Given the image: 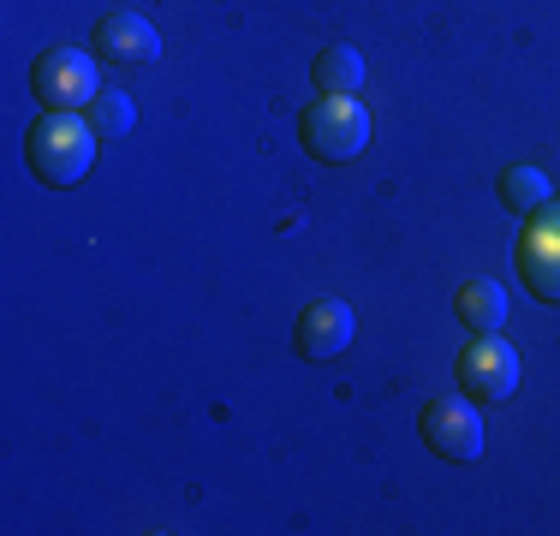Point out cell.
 Listing matches in <instances>:
<instances>
[{
	"mask_svg": "<svg viewBox=\"0 0 560 536\" xmlns=\"http://www.w3.org/2000/svg\"><path fill=\"white\" fill-rule=\"evenodd\" d=\"M358 322L346 311V299H311L299 316V328H292V346H299V358H311V364H328V358H340L346 346H352Z\"/></svg>",
	"mask_w": 560,
	"mask_h": 536,
	"instance_id": "cell-7",
	"label": "cell"
},
{
	"mask_svg": "<svg viewBox=\"0 0 560 536\" xmlns=\"http://www.w3.org/2000/svg\"><path fill=\"white\" fill-rule=\"evenodd\" d=\"M453 316L465 322V334H501L506 328V287H495V280H465L453 292Z\"/></svg>",
	"mask_w": 560,
	"mask_h": 536,
	"instance_id": "cell-9",
	"label": "cell"
},
{
	"mask_svg": "<svg viewBox=\"0 0 560 536\" xmlns=\"http://www.w3.org/2000/svg\"><path fill=\"white\" fill-rule=\"evenodd\" d=\"M501 203L513 209V214H537V209H549V203H555L549 173H542V167H506V173H501Z\"/></svg>",
	"mask_w": 560,
	"mask_h": 536,
	"instance_id": "cell-11",
	"label": "cell"
},
{
	"mask_svg": "<svg viewBox=\"0 0 560 536\" xmlns=\"http://www.w3.org/2000/svg\"><path fill=\"white\" fill-rule=\"evenodd\" d=\"M299 138L316 161H358L370 150V114L358 96H316L299 119Z\"/></svg>",
	"mask_w": 560,
	"mask_h": 536,
	"instance_id": "cell-2",
	"label": "cell"
},
{
	"mask_svg": "<svg viewBox=\"0 0 560 536\" xmlns=\"http://www.w3.org/2000/svg\"><path fill=\"white\" fill-rule=\"evenodd\" d=\"M453 370H459V394L477 399V406H501V399H513V387H518V352L501 340V334H477Z\"/></svg>",
	"mask_w": 560,
	"mask_h": 536,
	"instance_id": "cell-6",
	"label": "cell"
},
{
	"mask_svg": "<svg viewBox=\"0 0 560 536\" xmlns=\"http://www.w3.org/2000/svg\"><path fill=\"white\" fill-rule=\"evenodd\" d=\"M418 435L430 453H442L447 465H471L483 453V418H477V399L465 394H435L418 411Z\"/></svg>",
	"mask_w": 560,
	"mask_h": 536,
	"instance_id": "cell-3",
	"label": "cell"
},
{
	"mask_svg": "<svg viewBox=\"0 0 560 536\" xmlns=\"http://www.w3.org/2000/svg\"><path fill=\"white\" fill-rule=\"evenodd\" d=\"M311 84H316V96H358L364 90V54L346 48V43L323 48L311 66Z\"/></svg>",
	"mask_w": 560,
	"mask_h": 536,
	"instance_id": "cell-10",
	"label": "cell"
},
{
	"mask_svg": "<svg viewBox=\"0 0 560 536\" xmlns=\"http://www.w3.org/2000/svg\"><path fill=\"white\" fill-rule=\"evenodd\" d=\"M513 268L542 304H560V203L537 209L513 238Z\"/></svg>",
	"mask_w": 560,
	"mask_h": 536,
	"instance_id": "cell-5",
	"label": "cell"
},
{
	"mask_svg": "<svg viewBox=\"0 0 560 536\" xmlns=\"http://www.w3.org/2000/svg\"><path fill=\"white\" fill-rule=\"evenodd\" d=\"M96 126L78 114H43L24 138V161L43 185H78L90 167H96Z\"/></svg>",
	"mask_w": 560,
	"mask_h": 536,
	"instance_id": "cell-1",
	"label": "cell"
},
{
	"mask_svg": "<svg viewBox=\"0 0 560 536\" xmlns=\"http://www.w3.org/2000/svg\"><path fill=\"white\" fill-rule=\"evenodd\" d=\"M84 119L96 126V138L108 143V138H126V131L138 126V107H131V96H126V90H102V96L84 107Z\"/></svg>",
	"mask_w": 560,
	"mask_h": 536,
	"instance_id": "cell-12",
	"label": "cell"
},
{
	"mask_svg": "<svg viewBox=\"0 0 560 536\" xmlns=\"http://www.w3.org/2000/svg\"><path fill=\"white\" fill-rule=\"evenodd\" d=\"M90 48L102 54V60H119V66H155L162 60V36H155V24L143 19V12L119 7L108 19L96 24V36H90Z\"/></svg>",
	"mask_w": 560,
	"mask_h": 536,
	"instance_id": "cell-8",
	"label": "cell"
},
{
	"mask_svg": "<svg viewBox=\"0 0 560 536\" xmlns=\"http://www.w3.org/2000/svg\"><path fill=\"white\" fill-rule=\"evenodd\" d=\"M31 90L48 114H78V107H90L102 96L96 60H90L84 48H48L43 60L31 66Z\"/></svg>",
	"mask_w": 560,
	"mask_h": 536,
	"instance_id": "cell-4",
	"label": "cell"
}]
</instances>
